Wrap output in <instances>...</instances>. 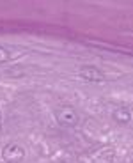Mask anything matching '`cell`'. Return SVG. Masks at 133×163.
<instances>
[{
  "label": "cell",
  "instance_id": "6da1fadb",
  "mask_svg": "<svg viewBox=\"0 0 133 163\" xmlns=\"http://www.w3.org/2000/svg\"><path fill=\"white\" fill-rule=\"evenodd\" d=\"M2 158L5 163H21L25 158V149L18 142H9L2 149Z\"/></svg>",
  "mask_w": 133,
  "mask_h": 163
},
{
  "label": "cell",
  "instance_id": "7a4b0ae2",
  "mask_svg": "<svg viewBox=\"0 0 133 163\" xmlns=\"http://www.w3.org/2000/svg\"><path fill=\"white\" fill-rule=\"evenodd\" d=\"M55 117H57L59 124L64 126V128H73V126L78 124V114H76V110L73 106H60V108H57Z\"/></svg>",
  "mask_w": 133,
  "mask_h": 163
},
{
  "label": "cell",
  "instance_id": "3957f363",
  "mask_svg": "<svg viewBox=\"0 0 133 163\" xmlns=\"http://www.w3.org/2000/svg\"><path fill=\"white\" fill-rule=\"evenodd\" d=\"M78 75L85 82H91V83H101V82H105V75L98 67H94V66H84V67H80Z\"/></svg>",
  "mask_w": 133,
  "mask_h": 163
},
{
  "label": "cell",
  "instance_id": "277c9868",
  "mask_svg": "<svg viewBox=\"0 0 133 163\" xmlns=\"http://www.w3.org/2000/svg\"><path fill=\"white\" fill-rule=\"evenodd\" d=\"M112 117H114V121H116L117 124H130V122H132V112H130V108H126V106H117V108H114Z\"/></svg>",
  "mask_w": 133,
  "mask_h": 163
},
{
  "label": "cell",
  "instance_id": "5b68a950",
  "mask_svg": "<svg viewBox=\"0 0 133 163\" xmlns=\"http://www.w3.org/2000/svg\"><path fill=\"white\" fill-rule=\"evenodd\" d=\"M11 51L7 50V48H4V46H0V64H5V62H9L11 60Z\"/></svg>",
  "mask_w": 133,
  "mask_h": 163
},
{
  "label": "cell",
  "instance_id": "8992f818",
  "mask_svg": "<svg viewBox=\"0 0 133 163\" xmlns=\"http://www.w3.org/2000/svg\"><path fill=\"white\" fill-rule=\"evenodd\" d=\"M2 121H4V117H2V112H0V128H2Z\"/></svg>",
  "mask_w": 133,
  "mask_h": 163
},
{
  "label": "cell",
  "instance_id": "52a82bcc",
  "mask_svg": "<svg viewBox=\"0 0 133 163\" xmlns=\"http://www.w3.org/2000/svg\"><path fill=\"white\" fill-rule=\"evenodd\" d=\"M60 163H68V162H60Z\"/></svg>",
  "mask_w": 133,
  "mask_h": 163
}]
</instances>
